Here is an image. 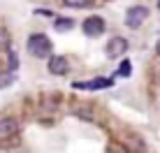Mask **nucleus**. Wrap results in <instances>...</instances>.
<instances>
[{"instance_id":"nucleus-1","label":"nucleus","mask_w":160,"mask_h":153,"mask_svg":"<svg viewBox=\"0 0 160 153\" xmlns=\"http://www.w3.org/2000/svg\"><path fill=\"white\" fill-rule=\"evenodd\" d=\"M51 40H49L47 35H42V32H35V35H30L28 37V51H30V56H35V58H49L51 56Z\"/></svg>"},{"instance_id":"nucleus-2","label":"nucleus","mask_w":160,"mask_h":153,"mask_svg":"<svg viewBox=\"0 0 160 153\" xmlns=\"http://www.w3.org/2000/svg\"><path fill=\"white\" fill-rule=\"evenodd\" d=\"M146 19H148V7H144V5H135V7H130L125 12V26L132 28V30L139 28Z\"/></svg>"},{"instance_id":"nucleus-3","label":"nucleus","mask_w":160,"mask_h":153,"mask_svg":"<svg viewBox=\"0 0 160 153\" xmlns=\"http://www.w3.org/2000/svg\"><path fill=\"white\" fill-rule=\"evenodd\" d=\"M72 86L81 91H102V88H112L114 79L112 76H98V79H91V81H74Z\"/></svg>"},{"instance_id":"nucleus-4","label":"nucleus","mask_w":160,"mask_h":153,"mask_svg":"<svg viewBox=\"0 0 160 153\" xmlns=\"http://www.w3.org/2000/svg\"><path fill=\"white\" fill-rule=\"evenodd\" d=\"M81 28H84V32L88 37H100L104 32V21L100 19V16H88Z\"/></svg>"},{"instance_id":"nucleus-5","label":"nucleus","mask_w":160,"mask_h":153,"mask_svg":"<svg viewBox=\"0 0 160 153\" xmlns=\"http://www.w3.org/2000/svg\"><path fill=\"white\" fill-rule=\"evenodd\" d=\"M125 51H128V40L125 37H112L109 40V44H107V56L109 58H118Z\"/></svg>"},{"instance_id":"nucleus-6","label":"nucleus","mask_w":160,"mask_h":153,"mask_svg":"<svg viewBox=\"0 0 160 153\" xmlns=\"http://www.w3.org/2000/svg\"><path fill=\"white\" fill-rule=\"evenodd\" d=\"M19 132V123H16V118H0V139H9L14 137V135Z\"/></svg>"},{"instance_id":"nucleus-7","label":"nucleus","mask_w":160,"mask_h":153,"mask_svg":"<svg viewBox=\"0 0 160 153\" xmlns=\"http://www.w3.org/2000/svg\"><path fill=\"white\" fill-rule=\"evenodd\" d=\"M68 70H70V65H68V61H65L63 56H51L49 58V72L51 74L63 76V74H68Z\"/></svg>"},{"instance_id":"nucleus-8","label":"nucleus","mask_w":160,"mask_h":153,"mask_svg":"<svg viewBox=\"0 0 160 153\" xmlns=\"http://www.w3.org/2000/svg\"><path fill=\"white\" fill-rule=\"evenodd\" d=\"M7 58H9V65H7V72H16V67H19V56H16L14 49H7Z\"/></svg>"},{"instance_id":"nucleus-9","label":"nucleus","mask_w":160,"mask_h":153,"mask_svg":"<svg viewBox=\"0 0 160 153\" xmlns=\"http://www.w3.org/2000/svg\"><path fill=\"white\" fill-rule=\"evenodd\" d=\"M72 26H74L72 19H56V21H53V28L60 30V32H63V30H70Z\"/></svg>"},{"instance_id":"nucleus-10","label":"nucleus","mask_w":160,"mask_h":153,"mask_svg":"<svg viewBox=\"0 0 160 153\" xmlns=\"http://www.w3.org/2000/svg\"><path fill=\"white\" fill-rule=\"evenodd\" d=\"M12 81H14V74L12 72H0V88L12 86Z\"/></svg>"},{"instance_id":"nucleus-11","label":"nucleus","mask_w":160,"mask_h":153,"mask_svg":"<svg viewBox=\"0 0 160 153\" xmlns=\"http://www.w3.org/2000/svg\"><path fill=\"white\" fill-rule=\"evenodd\" d=\"M0 49H2V51L12 49V47H9V32L5 30V28H0Z\"/></svg>"},{"instance_id":"nucleus-12","label":"nucleus","mask_w":160,"mask_h":153,"mask_svg":"<svg viewBox=\"0 0 160 153\" xmlns=\"http://www.w3.org/2000/svg\"><path fill=\"white\" fill-rule=\"evenodd\" d=\"M68 7H77V9H84V7H88L91 5V0H63Z\"/></svg>"},{"instance_id":"nucleus-13","label":"nucleus","mask_w":160,"mask_h":153,"mask_svg":"<svg viewBox=\"0 0 160 153\" xmlns=\"http://www.w3.org/2000/svg\"><path fill=\"white\" fill-rule=\"evenodd\" d=\"M118 74H121V76H130V74H132V65H130V61H123V63H121Z\"/></svg>"},{"instance_id":"nucleus-14","label":"nucleus","mask_w":160,"mask_h":153,"mask_svg":"<svg viewBox=\"0 0 160 153\" xmlns=\"http://www.w3.org/2000/svg\"><path fill=\"white\" fill-rule=\"evenodd\" d=\"M156 53H158V56H160V42H158V44H156Z\"/></svg>"},{"instance_id":"nucleus-15","label":"nucleus","mask_w":160,"mask_h":153,"mask_svg":"<svg viewBox=\"0 0 160 153\" xmlns=\"http://www.w3.org/2000/svg\"><path fill=\"white\" fill-rule=\"evenodd\" d=\"M158 7H160V0H158Z\"/></svg>"}]
</instances>
